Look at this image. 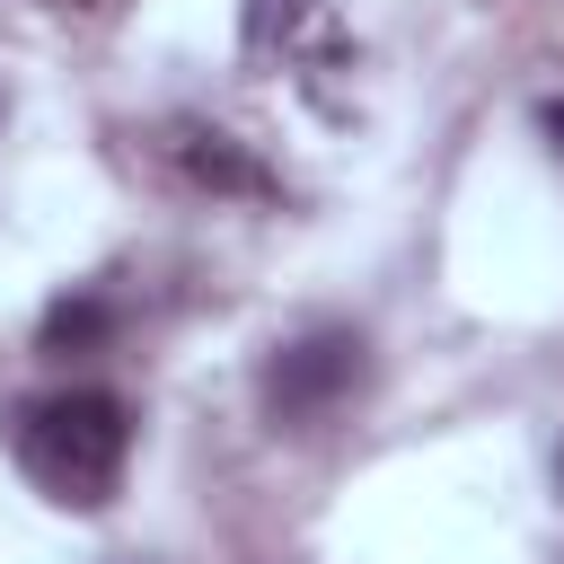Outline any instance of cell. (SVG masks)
Masks as SVG:
<instances>
[{
    "mask_svg": "<svg viewBox=\"0 0 564 564\" xmlns=\"http://www.w3.org/2000/svg\"><path fill=\"white\" fill-rule=\"evenodd\" d=\"M538 123L555 132V150H564V106H538Z\"/></svg>",
    "mask_w": 564,
    "mask_h": 564,
    "instance_id": "5b68a950",
    "label": "cell"
},
{
    "mask_svg": "<svg viewBox=\"0 0 564 564\" xmlns=\"http://www.w3.org/2000/svg\"><path fill=\"white\" fill-rule=\"evenodd\" d=\"M106 300H53V317H44V352H88V344H106Z\"/></svg>",
    "mask_w": 564,
    "mask_h": 564,
    "instance_id": "277c9868",
    "label": "cell"
},
{
    "mask_svg": "<svg viewBox=\"0 0 564 564\" xmlns=\"http://www.w3.org/2000/svg\"><path fill=\"white\" fill-rule=\"evenodd\" d=\"M167 150H176V167H185L194 185H212V194H264V185H273V176H264L229 132H212V123H176Z\"/></svg>",
    "mask_w": 564,
    "mask_h": 564,
    "instance_id": "3957f363",
    "label": "cell"
},
{
    "mask_svg": "<svg viewBox=\"0 0 564 564\" xmlns=\"http://www.w3.org/2000/svg\"><path fill=\"white\" fill-rule=\"evenodd\" d=\"M361 388H370V335H352V326H308V335L273 344V361H264V379H256L273 432H317V423H335Z\"/></svg>",
    "mask_w": 564,
    "mask_h": 564,
    "instance_id": "7a4b0ae2",
    "label": "cell"
},
{
    "mask_svg": "<svg viewBox=\"0 0 564 564\" xmlns=\"http://www.w3.org/2000/svg\"><path fill=\"white\" fill-rule=\"evenodd\" d=\"M18 476L62 502V511H106L115 485H123V458H132V405L106 397V388H70V397H44L18 414Z\"/></svg>",
    "mask_w": 564,
    "mask_h": 564,
    "instance_id": "6da1fadb",
    "label": "cell"
}]
</instances>
